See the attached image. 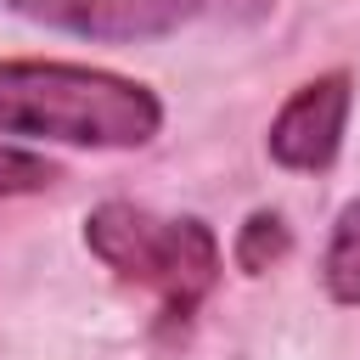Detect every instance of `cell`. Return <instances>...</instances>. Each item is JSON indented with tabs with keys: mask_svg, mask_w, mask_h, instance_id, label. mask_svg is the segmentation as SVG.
<instances>
[{
	"mask_svg": "<svg viewBox=\"0 0 360 360\" xmlns=\"http://www.w3.org/2000/svg\"><path fill=\"white\" fill-rule=\"evenodd\" d=\"M349 73H321L309 84H298L287 96V107L276 112L264 146L281 169H326L338 158V141H343V124H349Z\"/></svg>",
	"mask_w": 360,
	"mask_h": 360,
	"instance_id": "cell-4",
	"label": "cell"
},
{
	"mask_svg": "<svg viewBox=\"0 0 360 360\" xmlns=\"http://www.w3.org/2000/svg\"><path fill=\"white\" fill-rule=\"evenodd\" d=\"M163 107L146 84L79 62H0V135L68 146H146Z\"/></svg>",
	"mask_w": 360,
	"mask_h": 360,
	"instance_id": "cell-1",
	"label": "cell"
},
{
	"mask_svg": "<svg viewBox=\"0 0 360 360\" xmlns=\"http://www.w3.org/2000/svg\"><path fill=\"white\" fill-rule=\"evenodd\" d=\"M84 248L118 281L158 292L169 321H186L219 281V242L191 214L169 219L135 202H96L84 219Z\"/></svg>",
	"mask_w": 360,
	"mask_h": 360,
	"instance_id": "cell-2",
	"label": "cell"
},
{
	"mask_svg": "<svg viewBox=\"0 0 360 360\" xmlns=\"http://www.w3.org/2000/svg\"><path fill=\"white\" fill-rule=\"evenodd\" d=\"M287 248H292V236H287L281 214H270V208L248 214V219H242V231H236V264H242L248 276H264L270 264H281V259H287Z\"/></svg>",
	"mask_w": 360,
	"mask_h": 360,
	"instance_id": "cell-6",
	"label": "cell"
},
{
	"mask_svg": "<svg viewBox=\"0 0 360 360\" xmlns=\"http://www.w3.org/2000/svg\"><path fill=\"white\" fill-rule=\"evenodd\" d=\"M0 6L39 28H56L73 39H101V45L163 39L202 11V0H0Z\"/></svg>",
	"mask_w": 360,
	"mask_h": 360,
	"instance_id": "cell-3",
	"label": "cell"
},
{
	"mask_svg": "<svg viewBox=\"0 0 360 360\" xmlns=\"http://www.w3.org/2000/svg\"><path fill=\"white\" fill-rule=\"evenodd\" d=\"M321 281H326L332 304H360V197L343 202V214L332 225V242H326V259H321Z\"/></svg>",
	"mask_w": 360,
	"mask_h": 360,
	"instance_id": "cell-5",
	"label": "cell"
},
{
	"mask_svg": "<svg viewBox=\"0 0 360 360\" xmlns=\"http://www.w3.org/2000/svg\"><path fill=\"white\" fill-rule=\"evenodd\" d=\"M225 6H231V17H242V22H253V17L270 11V0H225Z\"/></svg>",
	"mask_w": 360,
	"mask_h": 360,
	"instance_id": "cell-8",
	"label": "cell"
},
{
	"mask_svg": "<svg viewBox=\"0 0 360 360\" xmlns=\"http://www.w3.org/2000/svg\"><path fill=\"white\" fill-rule=\"evenodd\" d=\"M62 180V169L39 152L22 146H0V197H28V191H51Z\"/></svg>",
	"mask_w": 360,
	"mask_h": 360,
	"instance_id": "cell-7",
	"label": "cell"
}]
</instances>
